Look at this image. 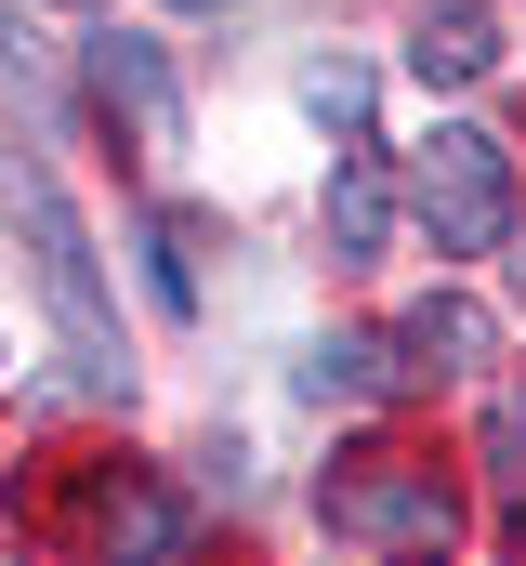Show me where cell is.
Returning <instances> with one entry per match:
<instances>
[{"instance_id":"1","label":"cell","mask_w":526,"mask_h":566,"mask_svg":"<svg viewBox=\"0 0 526 566\" xmlns=\"http://www.w3.org/2000/svg\"><path fill=\"white\" fill-rule=\"evenodd\" d=\"M0 198H13V238H27V264H40V303L66 316V356H80V382H119V316H106V290H93V238H80V211L53 198V171H0Z\"/></svg>"},{"instance_id":"2","label":"cell","mask_w":526,"mask_h":566,"mask_svg":"<svg viewBox=\"0 0 526 566\" xmlns=\"http://www.w3.org/2000/svg\"><path fill=\"white\" fill-rule=\"evenodd\" d=\"M316 527L356 541V554H448V541H461V501L434 488V461L369 448V461H343V474L316 488Z\"/></svg>"},{"instance_id":"3","label":"cell","mask_w":526,"mask_h":566,"mask_svg":"<svg viewBox=\"0 0 526 566\" xmlns=\"http://www.w3.org/2000/svg\"><path fill=\"white\" fill-rule=\"evenodd\" d=\"M408 198H421V238H434L448 264H461V251H501V238H514V158H501V133H487V119H434Z\"/></svg>"},{"instance_id":"4","label":"cell","mask_w":526,"mask_h":566,"mask_svg":"<svg viewBox=\"0 0 526 566\" xmlns=\"http://www.w3.org/2000/svg\"><path fill=\"white\" fill-rule=\"evenodd\" d=\"M93 106H106V119H132V145H145V158H171V145H185L171 53H158V40H132V27H106V40H93Z\"/></svg>"},{"instance_id":"5","label":"cell","mask_w":526,"mask_h":566,"mask_svg":"<svg viewBox=\"0 0 526 566\" xmlns=\"http://www.w3.org/2000/svg\"><path fill=\"white\" fill-rule=\"evenodd\" d=\"M80 541H106V554H185V501H158V488H132V474H93L80 488V514H66Z\"/></svg>"},{"instance_id":"6","label":"cell","mask_w":526,"mask_h":566,"mask_svg":"<svg viewBox=\"0 0 526 566\" xmlns=\"http://www.w3.org/2000/svg\"><path fill=\"white\" fill-rule=\"evenodd\" d=\"M394 356H408V369H474V356H487V303H474V290H421V303L394 316Z\"/></svg>"},{"instance_id":"7","label":"cell","mask_w":526,"mask_h":566,"mask_svg":"<svg viewBox=\"0 0 526 566\" xmlns=\"http://www.w3.org/2000/svg\"><path fill=\"white\" fill-rule=\"evenodd\" d=\"M408 66H421V80H487V66H501V27H487V0H421V27H408Z\"/></svg>"},{"instance_id":"8","label":"cell","mask_w":526,"mask_h":566,"mask_svg":"<svg viewBox=\"0 0 526 566\" xmlns=\"http://www.w3.org/2000/svg\"><path fill=\"white\" fill-rule=\"evenodd\" d=\"M382 238H394V171L369 158V145H356V158L329 171V251H343V264H369Z\"/></svg>"},{"instance_id":"9","label":"cell","mask_w":526,"mask_h":566,"mask_svg":"<svg viewBox=\"0 0 526 566\" xmlns=\"http://www.w3.org/2000/svg\"><path fill=\"white\" fill-rule=\"evenodd\" d=\"M394 382H408V356L369 343V329H329V343L303 356V396H316V409H329V396H394Z\"/></svg>"},{"instance_id":"10","label":"cell","mask_w":526,"mask_h":566,"mask_svg":"<svg viewBox=\"0 0 526 566\" xmlns=\"http://www.w3.org/2000/svg\"><path fill=\"white\" fill-rule=\"evenodd\" d=\"M487 488H501V514L526 527V396H501V409H487Z\"/></svg>"},{"instance_id":"11","label":"cell","mask_w":526,"mask_h":566,"mask_svg":"<svg viewBox=\"0 0 526 566\" xmlns=\"http://www.w3.org/2000/svg\"><path fill=\"white\" fill-rule=\"evenodd\" d=\"M158 303H171V316H198V211H171V224H158Z\"/></svg>"},{"instance_id":"12","label":"cell","mask_w":526,"mask_h":566,"mask_svg":"<svg viewBox=\"0 0 526 566\" xmlns=\"http://www.w3.org/2000/svg\"><path fill=\"white\" fill-rule=\"evenodd\" d=\"M303 106L356 133V119H369V66H343V53H329V66H303Z\"/></svg>"},{"instance_id":"13","label":"cell","mask_w":526,"mask_h":566,"mask_svg":"<svg viewBox=\"0 0 526 566\" xmlns=\"http://www.w3.org/2000/svg\"><path fill=\"white\" fill-rule=\"evenodd\" d=\"M171 13H211V0H171Z\"/></svg>"},{"instance_id":"14","label":"cell","mask_w":526,"mask_h":566,"mask_svg":"<svg viewBox=\"0 0 526 566\" xmlns=\"http://www.w3.org/2000/svg\"><path fill=\"white\" fill-rule=\"evenodd\" d=\"M514 277H526V251H514Z\"/></svg>"}]
</instances>
